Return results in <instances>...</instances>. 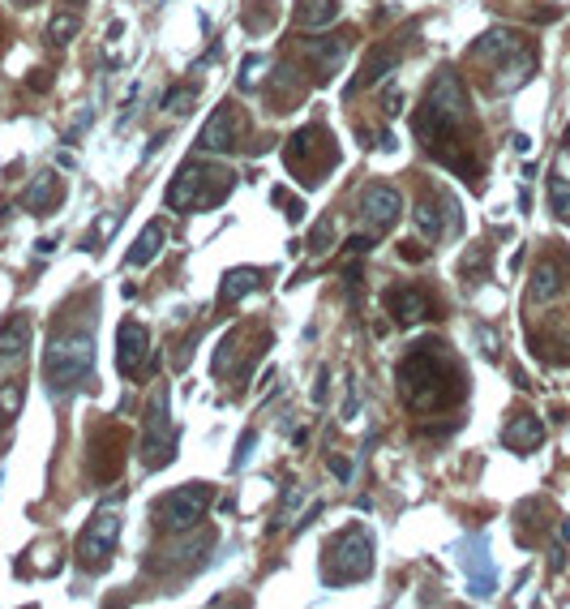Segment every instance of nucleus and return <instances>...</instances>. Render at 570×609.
<instances>
[{"label": "nucleus", "instance_id": "2", "mask_svg": "<svg viewBox=\"0 0 570 609\" xmlns=\"http://www.w3.org/2000/svg\"><path fill=\"white\" fill-rule=\"evenodd\" d=\"M417 138L420 142H438L446 133L468 125V90H463L459 73L455 69H442L438 78L429 82V95H425V108L417 112Z\"/></svg>", "mask_w": 570, "mask_h": 609}, {"label": "nucleus", "instance_id": "37", "mask_svg": "<svg viewBox=\"0 0 570 609\" xmlns=\"http://www.w3.org/2000/svg\"><path fill=\"white\" fill-rule=\"evenodd\" d=\"M326 383H331V369L318 373V386H313V404H326Z\"/></svg>", "mask_w": 570, "mask_h": 609}, {"label": "nucleus", "instance_id": "42", "mask_svg": "<svg viewBox=\"0 0 570 609\" xmlns=\"http://www.w3.org/2000/svg\"><path fill=\"white\" fill-rule=\"evenodd\" d=\"M562 146H570V129H566V138H562Z\"/></svg>", "mask_w": 570, "mask_h": 609}, {"label": "nucleus", "instance_id": "15", "mask_svg": "<svg viewBox=\"0 0 570 609\" xmlns=\"http://www.w3.org/2000/svg\"><path fill=\"white\" fill-rule=\"evenodd\" d=\"M386 305H390V313H395L404 326H417V322H425V318L433 313V300H429V292H425V288H390Z\"/></svg>", "mask_w": 570, "mask_h": 609}, {"label": "nucleus", "instance_id": "25", "mask_svg": "<svg viewBox=\"0 0 570 609\" xmlns=\"http://www.w3.org/2000/svg\"><path fill=\"white\" fill-rule=\"evenodd\" d=\"M305 52H309V57H318L326 73H334V69H339V60L348 57V39H343V35H339V39H309Z\"/></svg>", "mask_w": 570, "mask_h": 609}, {"label": "nucleus", "instance_id": "27", "mask_svg": "<svg viewBox=\"0 0 570 609\" xmlns=\"http://www.w3.org/2000/svg\"><path fill=\"white\" fill-rule=\"evenodd\" d=\"M194 103H197V86L194 82L172 86V90L164 95V112L167 116H189V112H194Z\"/></svg>", "mask_w": 570, "mask_h": 609}, {"label": "nucleus", "instance_id": "31", "mask_svg": "<svg viewBox=\"0 0 570 609\" xmlns=\"http://www.w3.org/2000/svg\"><path fill=\"white\" fill-rule=\"evenodd\" d=\"M331 227H334V219H322L318 227H313V236H309V249H313V254H326V249H331Z\"/></svg>", "mask_w": 570, "mask_h": 609}, {"label": "nucleus", "instance_id": "44", "mask_svg": "<svg viewBox=\"0 0 570 609\" xmlns=\"http://www.w3.org/2000/svg\"><path fill=\"white\" fill-rule=\"evenodd\" d=\"M73 5H86V0H73Z\"/></svg>", "mask_w": 570, "mask_h": 609}, {"label": "nucleus", "instance_id": "26", "mask_svg": "<svg viewBox=\"0 0 570 609\" xmlns=\"http://www.w3.org/2000/svg\"><path fill=\"white\" fill-rule=\"evenodd\" d=\"M417 227L429 236V241H442L446 232H450V219H442V206H433V202H420L417 211H412Z\"/></svg>", "mask_w": 570, "mask_h": 609}, {"label": "nucleus", "instance_id": "24", "mask_svg": "<svg viewBox=\"0 0 570 609\" xmlns=\"http://www.w3.org/2000/svg\"><path fill=\"white\" fill-rule=\"evenodd\" d=\"M159 249H164V224H146V227H142V236L133 241V249L125 254V262H129V267H146Z\"/></svg>", "mask_w": 570, "mask_h": 609}, {"label": "nucleus", "instance_id": "16", "mask_svg": "<svg viewBox=\"0 0 570 609\" xmlns=\"http://www.w3.org/2000/svg\"><path fill=\"white\" fill-rule=\"evenodd\" d=\"M501 442H506L515 455L536 451V446L544 442V421H541V416H532V412H519V416H511V421H506V429H501Z\"/></svg>", "mask_w": 570, "mask_h": 609}, {"label": "nucleus", "instance_id": "38", "mask_svg": "<svg viewBox=\"0 0 570 609\" xmlns=\"http://www.w3.org/2000/svg\"><path fill=\"white\" fill-rule=\"evenodd\" d=\"M511 142H515V151H519V155H528V151H532V138H528V133H515Z\"/></svg>", "mask_w": 570, "mask_h": 609}, {"label": "nucleus", "instance_id": "40", "mask_svg": "<svg viewBox=\"0 0 570 609\" xmlns=\"http://www.w3.org/2000/svg\"><path fill=\"white\" fill-rule=\"evenodd\" d=\"M562 537H566V541H570V520H566V524H562Z\"/></svg>", "mask_w": 570, "mask_h": 609}, {"label": "nucleus", "instance_id": "10", "mask_svg": "<svg viewBox=\"0 0 570 609\" xmlns=\"http://www.w3.org/2000/svg\"><path fill=\"white\" fill-rule=\"evenodd\" d=\"M146 352H151V335H146V326L142 322H121V331H116V369L125 373V378H133L142 369V361H146Z\"/></svg>", "mask_w": 570, "mask_h": 609}, {"label": "nucleus", "instance_id": "19", "mask_svg": "<svg viewBox=\"0 0 570 609\" xmlns=\"http://www.w3.org/2000/svg\"><path fill=\"white\" fill-rule=\"evenodd\" d=\"M395 65H399V47H374V52H369V60L361 65V78H356V82H348V95H356V90H364V86L382 82V78H386Z\"/></svg>", "mask_w": 570, "mask_h": 609}, {"label": "nucleus", "instance_id": "28", "mask_svg": "<svg viewBox=\"0 0 570 609\" xmlns=\"http://www.w3.org/2000/svg\"><path fill=\"white\" fill-rule=\"evenodd\" d=\"M82 30V17L78 14H56L52 17V26H48V43H56V47H65V43L73 39Z\"/></svg>", "mask_w": 570, "mask_h": 609}, {"label": "nucleus", "instance_id": "35", "mask_svg": "<svg viewBox=\"0 0 570 609\" xmlns=\"http://www.w3.org/2000/svg\"><path fill=\"white\" fill-rule=\"evenodd\" d=\"M262 65H266V57H249V60H245V78H240V82L253 86V82H258V69H262Z\"/></svg>", "mask_w": 570, "mask_h": 609}, {"label": "nucleus", "instance_id": "3", "mask_svg": "<svg viewBox=\"0 0 570 609\" xmlns=\"http://www.w3.org/2000/svg\"><path fill=\"white\" fill-rule=\"evenodd\" d=\"M95 369V340L90 331H73V335H56L43 352V383L52 395H69L90 378Z\"/></svg>", "mask_w": 570, "mask_h": 609}, {"label": "nucleus", "instance_id": "1", "mask_svg": "<svg viewBox=\"0 0 570 609\" xmlns=\"http://www.w3.org/2000/svg\"><path fill=\"white\" fill-rule=\"evenodd\" d=\"M446 383H463V378H459V365L442 352V343H417L407 352V361L399 365L404 404L417 412H433L463 395V386H446Z\"/></svg>", "mask_w": 570, "mask_h": 609}, {"label": "nucleus", "instance_id": "12", "mask_svg": "<svg viewBox=\"0 0 570 609\" xmlns=\"http://www.w3.org/2000/svg\"><path fill=\"white\" fill-rule=\"evenodd\" d=\"M237 133H240L237 108H232V103H219V108H215V116L206 121V129H202L197 146H202V151H210V155H219V151H227V146L237 142Z\"/></svg>", "mask_w": 570, "mask_h": 609}, {"label": "nucleus", "instance_id": "9", "mask_svg": "<svg viewBox=\"0 0 570 609\" xmlns=\"http://www.w3.org/2000/svg\"><path fill=\"white\" fill-rule=\"evenodd\" d=\"M463 550H468V553H463V567H468L472 596H476V601H485V596H493V588H498V571H493V558H489V541L472 537Z\"/></svg>", "mask_w": 570, "mask_h": 609}, {"label": "nucleus", "instance_id": "39", "mask_svg": "<svg viewBox=\"0 0 570 609\" xmlns=\"http://www.w3.org/2000/svg\"><path fill=\"white\" fill-rule=\"evenodd\" d=\"M86 125H90V112H78V121H73V133H82ZM73 133H69V138H73Z\"/></svg>", "mask_w": 570, "mask_h": 609}, {"label": "nucleus", "instance_id": "20", "mask_svg": "<svg viewBox=\"0 0 570 609\" xmlns=\"http://www.w3.org/2000/svg\"><path fill=\"white\" fill-rule=\"evenodd\" d=\"M56 198H60V176H56V172H39V176L30 181V189H26V211L30 215H48L56 206Z\"/></svg>", "mask_w": 570, "mask_h": 609}, {"label": "nucleus", "instance_id": "5", "mask_svg": "<svg viewBox=\"0 0 570 609\" xmlns=\"http://www.w3.org/2000/svg\"><path fill=\"white\" fill-rule=\"evenodd\" d=\"M210 498H215V489H210L206 481H189V485H181V489H172L167 498H159L154 515H159V524H164L167 532H189V528H197L206 520Z\"/></svg>", "mask_w": 570, "mask_h": 609}, {"label": "nucleus", "instance_id": "11", "mask_svg": "<svg viewBox=\"0 0 570 609\" xmlns=\"http://www.w3.org/2000/svg\"><path fill=\"white\" fill-rule=\"evenodd\" d=\"M305 155V172H309V184L318 181V172L331 168L334 159V146L326 142V133L322 129H301L292 138V146H288V159H301Z\"/></svg>", "mask_w": 570, "mask_h": 609}, {"label": "nucleus", "instance_id": "22", "mask_svg": "<svg viewBox=\"0 0 570 609\" xmlns=\"http://www.w3.org/2000/svg\"><path fill=\"white\" fill-rule=\"evenodd\" d=\"M258 288H262V270L237 267V270H227V275H223L219 297L223 300H240V297H249V292H258Z\"/></svg>", "mask_w": 570, "mask_h": 609}, {"label": "nucleus", "instance_id": "34", "mask_svg": "<svg viewBox=\"0 0 570 609\" xmlns=\"http://www.w3.org/2000/svg\"><path fill=\"white\" fill-rule=\"evenodd\" d=\"M253 442H258V434H253V429H245V438H240V451L232 455V464H245V459H249V451H253Z\"/></svg>", "mask_w": 570, "mask_h": 609}, {"label": "nucleus", "instance_id": "36", "mask_svg": "<svg viewBox=\"0 0 570 609\" xmlns=\"http://www.w3.org/2000/svg\"><path fill=\"white\" fill-rule=\"evenodd\" d=\"M356 404H361V391H356V383H348V404H343V421H352V416H356Z\"/></svg>", "mask_w": 570, "mask_h": 609}, {"label": "nucleus", "instance_id": "23", "mask_svg": "<svg viewBox=\"0 0 570 609\" xmlns=\"http://www.w3.org/2000/svg\"><path fill=\"white\" fill-rule=\"evenodd\" d=\"M339 17V0H301L296 5V22L305 30H322Z\"/></svg>", "mask_w": 570, "mask_h": 609}, {"label": "nucleus", "instance_id": "8", "mask_svg": "<svg viewBox=\"0 0 570 609\" xmlns=\"http://www.w3.org/2000/svg\"><path fill=\"white\" fill-rule=\"evenodd\" d=\"M404 211V198H399V189H390V184H369L361 198V224L369 236H382L386 227H395Z\"/></svg>", "mask_w": 570, "mask_h": 609}, {"label": "nucleus", "instance_id": "13", "mask_svg": "<svg viewBox=\"0 0 570 609\" xmlns=\"http://www.w3.org/2000/svg\"><path fill=\"white\" fill-rule=\"evenodd\" d=\"M202 176H206V168L185 163V168L176 172V181L167 184V206H172V211H194V206H206V198H202Z\"/></svg>", "mask_w": 570, "mask_h": 609}, {"label": "nucleus", "instance_id": "6", "mask_svg": "<svg viewBox=\"0 0 570 609\" xmlns=\"http://www.w3.org/2000/svg\"><path fill=\"white\" fill-rule=\"evenodd\" d=\"M116 541H121V515L116 510H95V520L78 537V562H82V571L95 575V571L108 567Z\"/></svg>", "mask_w": 570, "mask_h": 609}, {"label": "nucleus", "instance_id": "14", "mask_svg": "<svg viewBox=\"0 0 570 609\" xmlns=\"http://www.w3.org/2000/svg\"><path fill=\"white\" fill-rule=\"evenodd\" d=\"M532 73H536V52H532V47H519V52H511V57L498 65L493 90H498V95H515L519 86L532 82Z\"/></svg>", "mask_w": 570, "mask_h": 609}, {"label": "nucleus", "instance_id": "4", "mask_svg": "<svg viewBox=\"0 0 570 609\" xmlns=\"http://www.w3.org/2000/svg\"><path fill=\"white\" fill-rule=\"evenodd\" d=\"M374 575V541L364 528H348L343 537H334L322 553V580L331 588L343 583H361Z\"/></svg>", "mask_w": 570, "mask_h": 609}, {"label": "nucleus", "instance_id": "33", "mask_svg": "<svg viewBox=\"0 0 570 609\" xmlns=\"http://www.w3.org/2000/svg\"><path fill=\"white\" fill-rule=\"evenodd\" d=\"M331 472L339 481H352V459L348 455H331Z\"/></svg>", "mask_w": 570, "mask_h": 609}, {"label": "nucleus", "instance_id": "29", "mask_svg": "<svg viewBox=\"0 0 570 609\" xmlns=\"http://www.w3.org/2000/svg\"><path fill=\"white\" fill-rule=\"evenodd\" d=\"M549 202H554V215L562 224H570V181L566 176H549Z\"/></svg>", "mask_w": 570, "mask_h": 609}, {"label": "nucleus", "instance_id": "18", "mask_svg": "<svg viewBox=\"0 0 570 609\" xmlns=\"http://www.w3.org/2000/svg\"><path fill=\"white\" fill-rule=\"evenodd\" d=\"M26 348H30V318L26 313H14L9 322L0 326V361H22L26 356Z\"/></svg>", "mask_w": 570, "mask_h": 609}, {"label": "nucleus", "instance_id": "17", "mask_svg": "<svg viewBox=\"0 0 570 609\" xmlns=\"http://www.w3.org/2000/svg\"><path fill=\"white\" fill-rule=\"evenodd\" d=\"M519 47H523V39H519L515 30L493 26V30H485V35L472 43V57L476 60H506L511 52H519Z\"/></svg>", "mask_w": 570, "mask_h": 609}, {"label": "nucleus", "instance_id": "21", "mask_svg": "<svg viewBox=\"0 0 570 609\" xmlns=\"http://www.w3.org/2000/svg\"><path fill=\"white\" fill-rule=\"evenodd\" d=\"M557 292H562V267H557V262H541V267L532 270L528 300H536V305H549V300H557Z\"/></svg>", "mask_w": 570, "mask_h": 609}, {"label": "nucleus", "instance_id": "32", "mask_svg": "<svg viewBox=\"0 0 570 609\" xmlns=\"http://www.w3.org/2000/svg\"><path fill=\"white\" fill-rule=\"evenodd\" d=\"M476 340H480V352H485L489 361H493V356H498V335H493V331H489V326H476Z\"/></svg>", "mask_w": 570, "mask_h": 609}, {"label": "nucleus", "instance_id": "30", "mask_svg": "<svg viewBox=\"0 0 570 609\" xmlns=\"http://www.w3.org/2000/svg\"><path fill=\"white\" fill-rule=\"evenodd\" d=\"M0 408H5V416L14 421V416H17V408H22V386H17V383L0 386Z\"/></svg>", "mask_w": 570, "mask_h": 609}, {"label": "nucleus", "instance_id": "43", "mask_svg": "<svg viewBox=\"0 0 570 609\" xmlns=\"http://www.w3.org/2000/svg\"><path fill=\"white\" fill-rule=\"evenodd\" d=\"M17 5H30V0H17Z\"/></svg>", "mask_w": 570, "mask_h": 609}, {"label": "nucleus", "instance_id": "7", "mask_svg": "<svg viewBox=\"0 0 570 609\" xmlns=\"http://www.w3.org/2000/svg\"><path fill=\"white\" fill-rule=\"evenodd\" d=\"M172 442H167V391L159 386L146 408V425H142V464L146 467H159L172 459Z\"/></svg>", "mask_w": 570, "mask_h": 609}, {"label": "nucleus", "instance_id": "41", "mask_svg": "<svg viewBox=\"0 0 570 609\" xmlns=\"http://www.w3.org/2000/svg\"><path fill=\"white\" fill-rule=\"evenodd\" d=\"M5 421H9V416H5V408H0V429H5Z\"/></svg>", "mask_w": 570, "mask_h": 609}]
</instances>
